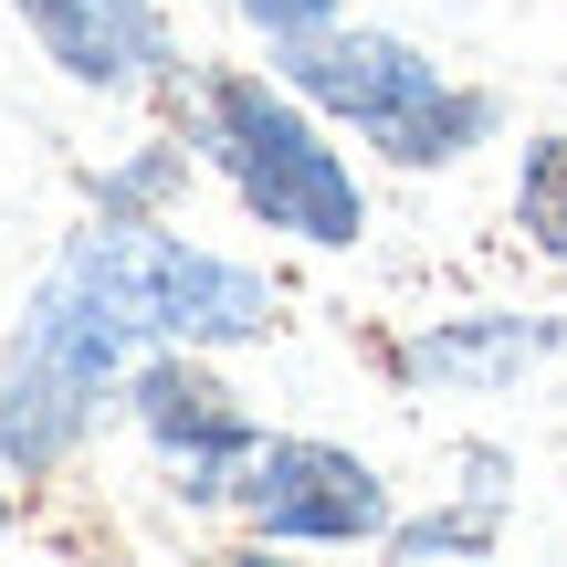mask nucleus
<instances>
[{
	"label": "nucleus",
	"instance_id": "3",
	"mask_svg": "<svg viewBox=\"0 0 567 567\" xmlns=\"http://www.w3.org/2000/svg\"><path fill=\"white\" fill-rule=\"evenodd\" d=\"M53 264L137 347H210V358H231V347H264L284 326V284L264 264H231V252L189 243L168 221H105V210H84V231Z\"/></svg>",
	"mask_w": 567,
	"mask_h": 567
},
{
	"label": "nucleus",
	"instance_id": "12",
	"mask_svg": "<svg viewBox=\"0 0 567 567\" xmlns=\"http://www.w3.org/2000/svg\"><path fill=\"white\" fill-rule=\"evenodd\" d=\"M243 32H264V42H284V32H316V21H337L347 0H221Z\"/></svg>",
	"mask_w": 567,
	"mask_h": 567
},
{
	"label": "nucleus",
	"instance_id": "6",
	"mask_svg": "<svg viewBox=\"0 0 567 567\" xmlns=\"http://www.w3.org/2000/svg\"><path fill=\"white\" fill-rule=\"evenodd\" d=\"M126 431H137L147 452L168 463V494L200 515H231V484H243L252 442H264V421L243 410V389L210 368V347H137V368H126Z\"/></svg>",
	"mask_w": 567,
	"mask_h": 567
},
{
	"label": "nucleus",
	"instance_id": "4",
	"mask_svg": "<svg viewBox=\"0 0 567 567\" xmlns=\"http://www.w3.org/2000/svg\"><path fill=\"white\" fill-rule=\"evenodd\" d=\"M126 368H137V337L53 264L11 326V358H0V473L11 484L74 473L105 410L126 400Z\"/></svg>",
	"mask_w": 567,
	"mask_h": 567
},
{
	"label": "nucleus",
	"instance_id": "11",
	"mask_svg": "<svg viewBox=\"0 0 567 567\" xmlns=\"http://www.w3.org/2000/svg\"><path fill=\"white\" fill-rule=\"evenodd\" d=\"M494 536H505V505L452 494V505H431V515H400V526H389V557H494Z\"/></svg>",
	"mask_w": 567,
	"mask_h": 567
},
{
	"label": "nucleus",
	"instance_id": "5",
	"mask_svg": "<svg viewBox=\"0 0 567 567\" xmlns=\"http://www.w3.org/2000/svg\"><path fill=\"white\" fill-rule=\"evenodd\" d=\"M231 515H243L252 547H389L400 526V494L368 452L316 442V431H264L231 484Z\"/></svg>",
	"mask_w": 567,
	"mask_h": 567
},
{
	"label": "nucleus",
	"instance_id": "9",
	"mask_svg": "<svg viewBox=\"0 0 567 567\" xmlns=\"http://www.w3.org/2000/svg\"><path fill=\"white\" fill-rule=\"evenodd\" d=\"M515 231H526L536 264L567 274V126L526 137V158H515Z\"/></svg>",
	"mask_w": 567,
	"mask_h": 567
},
{
	"label": "nucleus",
	"instance_id": "7",
	"mask_svg": "<svg viewBox=\"0 0 567 567\" xmlns=\"http://www.w3.org/2000/svg\"><path fill=\"white\" fill-rule=\"evenodd\" d=\"M63 84L84 95H168L179 84V21L158 0H11Z\"/></svg>",
	"mask_w": 567,
	"mask_h": 567
},
{
	"label": "nucleus",
	"instance_id": "2",
	"mask_svg": "<svg viewBox=\"0 0 567 567\" xmlns=\"http://www.w3.org/2000/svg\"><path fill=\"white\" fill-rule=\"evenodd\" d=\"M264 63L316 105V116H337L379 168H410V179L463 168L473 147L505 137V95L463 84L442 53H421L410 32H379V21H347V11L316 21V32L264 42Z\"/></svg>",
	"mask_w": 567,
	"mask_h": 567
},
{
	"label": "nucleus",
	"instance_id": "10",
	"mask_svg": "<svg viewBox=\"0 0 567 567\" xmlns=\"http://www.w3.org/2000/svg\"><path fill=\"white\" fill-rule=\"evenodd\" d=\"M189 168H200V158H189V137H147L137 158H116L95 179V210H105V221H168L179 189H189Z\"/></svg>",
	"mask_w": 567,
	"mask_h": 567
},
{
	"label": "nucleus",
	"instance_id": "8",
	"mask_svg": "<svg viewBox=\"0 0 567 567\" xmlns=\"http://www.w3.org/2000/svg\"><path fill=\"white\" fill-rule=\"evenodd\" d=\"M567 347L557 316H526V305H463V316H431L410 337H389V379L400 389H463V400H494V389L536 379Z\"/></svg>",
	"mask_w": 567,
	"mask_h": 567
},
{
	"label": "nucleus",
	"instance_id": "1",
	"mask_svg": "<svg viewBox=\"0 0 567 567\" xmlns=\"http://www.w3.org/2000/svg\"><path fill=\"white\" fill-rule=\"evenodd\" d=\"M179 137L274 243L305 252H358L368 243V179L347 158V126L316 116L274 63H221V74H189L179 95Z\"/></svg>",
	"mask_w": 567,
	"mask_h": 567
},
{
	"label": "nucleus",
	"instance_id": "13",
	"mask_svg": "<svg viewBox=\"0 0 567 567\" xmlns=\"http://www.w3.org/2000/svg\"><path fill=\"white\" fill-rule=\"evenodd\" d=\"M452 473H463L452 494H473V505H505V494H515V463L494 442H463V452H452Z\"/></svg>",
	"mask_w": 567,
	"mask_h": 567
}]
</instances>
